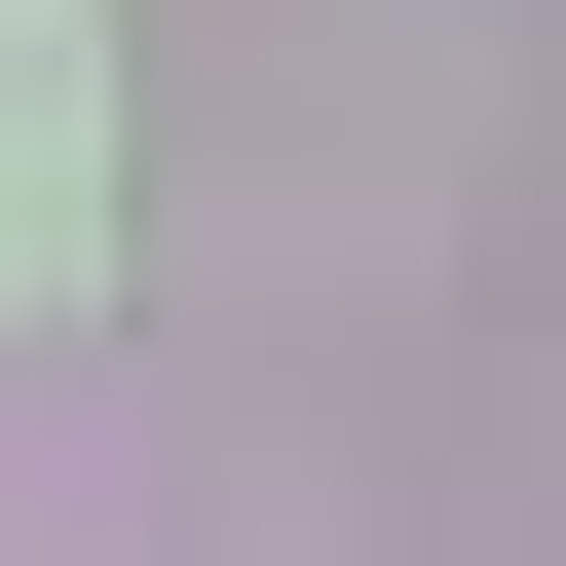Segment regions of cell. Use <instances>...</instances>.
<instances>
[{
	"label": "cell",
	"instance_id": "obj_1",
	"mask_svg": "<svg viewBox=\"0 0 566 566\" xmlns=\"http://www.w3.org/2000/svg\"><path fill=\"white\" fill-rule=\"evenodd\" d=\"M114 264V114H76V0H0V303Z\"/></svg>",
	"mask_w": 566,
	"mask_h": 566
}]
</instances>
